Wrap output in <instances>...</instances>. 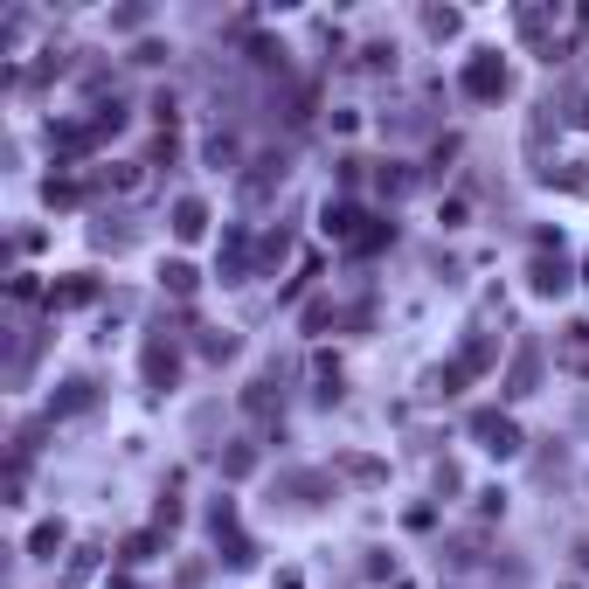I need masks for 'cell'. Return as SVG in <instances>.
Returning a JSON list of instances; mask_svg holds the SVG:
<instances>
[{
	"instance_id": "2",
	"label": "cell",
	"mask_w": 589,
	"mask_h": 589,
	"mask_svg": "<svg viewBox=\"0 0 589 589\" xmlns=\"http://www.w3.org/2000/svg\"><path fill=\"white\" fill-rule=\"evenodd\" d=\"M479 437H485V451H499V457L520 444V437H513V423H499V416H479Z\"/></svg>"
},
{
	"instance_id": "1",
	"label": "cell",
	"mask_w": 589,
	"mask_h": 589,
	"mask_svg": "<svg viewBox=\"0 0 589 589\" xmlns=\"http://www.w3.org/2000/svg\"><path fill=\"white\" fill-rule=\"evenodd\" d=\"M499 83H507V70H499V63H492V55H479V63H472V70H465V90H472V98H492V90H499Z\"/></svg>"
},
{
	"instance_id": "5",
	"label": "cell",
	"mask_w": 589,
	"mask_h": 589,
	"mask_svg": "<svg viewBox=\"0 0 589 589\" xmlns=\"http://www.w3.org/2000/svg\"><path fill=\"white\" fill-rule=\"evenodd\" d=\"M583 562H589V548H583Z\"/></svg>"
},
{
	"instance_id": "3",
	"label": "cell",
	"mask_w": 589,
	"mask_h": 589,
	"mask_svg": "<svg viewBox=\"0 0 589 589\" xmlns=\"http://www.w3.org/2000/svg\"><path fill=\"white\" fill-rule=\"evenodd\" d=\"M201 222H209L201 201H181V209H174V236H201Z\"/></svg>"
},
{
	"instance_id": "4",
	"label": "cell",
	"mask_w": 589,
	"mask_h": 589,
	"mask_svg": "<svg viewBox=\"0 0 589 589\" xmlns=\"http://www.w3.org/2000/svg\"><path fill=\"white\" fill-rule=\"evenodd\" d=\"M562 285H568V270L541 257V264H534V292H562Z\"/></svg>"
}]
</instances>
